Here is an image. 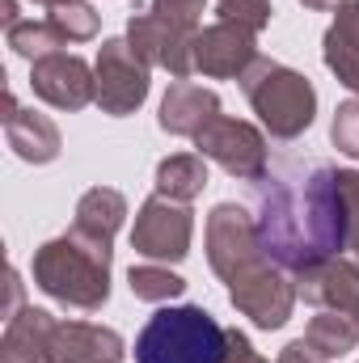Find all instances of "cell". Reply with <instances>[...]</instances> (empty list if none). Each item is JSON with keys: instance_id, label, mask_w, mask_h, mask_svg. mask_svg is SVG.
<instances>
[{"instance_id": "obj_11", "label": "cell", "mask_w": 359, "mask_h": 363, "mask_svg": "<svg viewBox=\"0 0 359 363\" xmlns=\"http://www.w3.org/2000/svg\"><path fill=\"white\" fill-rule=\"evenodd\" d=\"M258 60V34L245 30V26H233V21H211L194 34V72L203 77H216V81H228L250 68Z\"/></svg>"}, {"instance_id": "obj_33", "label": "cell", "mask_w": 359, "mask_h": 363, "mask_svg": "<svg viewBox=\"0 0 359 363\" xmlns=\"http://www.w3.org/2000/svg\"><path fill=\"white\" fill-rule=\"evenodd\" d=\"M34 4H43V9H55V4H68V0H34Z\"/></svg>"}, {"instance_id": "obj_8", "label": "cell", "mask_w": 359, "mask_h": 363, "mask_svg": "<svg viewBox=\"0 0 359 363\" xmlns=\"http://www.w3.org/2000/svg\"><path fill=\"white\" fill-rule=\"evenodd\" d=\"M190 233H194V220H190L186 203L153 194V199H144V207L136 216L131 250L148 262H182L190 254Z\"/></svg>"}, {"instance_id": "obj_26", "label": "cell", "mask_w": 359, "mask_h": 363, "mask_svg": "<svg viewBox=\"0 0 359 363\" xmlns=\"http://www.w3.org/2000/svg\"><path fill=\"white\" fill-rule=\"evenodd\" d=\"M203 4L207 0H153L148 9L157 17H165L170 26H178L186 34H199V21H203Z\"/></svg>"}, {"instance_id": "obj_28", "label": "cell", "mask_w": 359, "mask_h": 363, "mask_svg": "<svg viewBox=\"0 0 359 363\" xmlns=\"http://www.w3.org/2000/svg\"><path fill=\"white\" fill-rule=\"evenodd\" d=\"M275 363H330V359H321L304 338H296V342H287V347L279 351V359H275Z\"/></svg>"}, {"instance_id": "obj_12", "label": "cell", "mask_w": 359, "mask_h": 363, "mask_svg": "<svg viewBox=\"0 0 359 363\" xmlns=\"http://www.w3.org/2000/svg\"><path fill=\"white\" fill-rule=\"evenodd\" d=\"M296 291L317 304V308H334L343 317H351L359 325V258L338 254V258H321L304 271H296Z\"/></svg>"}, {"instance_id": "obj_30", "label": "cell", "mask_w": 359, "mask_h": 363, "mask_svg": "<svg viewBox=\"0 0 359 363\" xmlns=\"http://www.w3.org/2000/svg\"><path fill=\"white\" fill-rule=\"evenodd\" d=\"M0 21H4V30L21 21V17H17V0H0Z\"/></svg>"}, {"instance_id": "obj_24", "label": "cell", "mask_w": 359, "mask_h": 363, "mask_svg": "<svg viewBox=\"0 0 359 363\" xmlns=\"http://www.w3.org/2000/svg\"><path fill=\"white\" fill-rule=\"evenodd\" d=\"M216 13L220 21H233V26H245L254 34H263L270 26V0H216Z\"/></svg>"}, {"instance_id": "obj_2", "label": "cell", "mask_w": 359, "mask_h": 363, "mask_svg": "<svg viewBox=\"0 0 359 363\" xmlns=\"http://www.w3.org/2000/svg\"><path fill=\"white\" fill-rule=\"evenodd\" d=\"M228 330L199 304L161 308L136 338V363H224Z\"/></svg>"}, {"instance_id": "obj_13", "label": "cell", "mask_w": 359, "mask_h": 363, "mask_svg": "<svg viewBox=\"0 0 359 363\" xmlns=\"http://www.w3.org/2000/svg\"><path fill=\"white\" fill-rule=\"evenodd\" d=\"M123 338L93 321H55L47 363H123Z\"/></svg>"}, {"instance_id": "obj_23", "label": "cell", "mask_w": 359, "mask_h": 363, "mask_svg": "<svg viewBox=\"0 0 359 363\" xmlns=\"http://www.w3.org/2000/svg\"><path fill=\"white\" fill-rule=\"evenodd\" d=\"M321 60H326V68H330L347 89L359 93V51L347 47L334 30H326V38H321Z\"/></svg>"}, {"instance_id": "obj_7", "label": "cell", "mask_w": 359, "mask_h": 363, "mask_svg": "<svg viewBox=\"0 0 359 363\" xmlns=\"http://www.w3.org/2000/svg\"><path fill=\"white\" fill-rule=\"evenodd\" d=\"M258 258H267L263 233L254 224V216L237 203H216L207 216V262L224 283L237 271L254 267Z\"/></svg>"}, {"instance_id": "obj_25", "label": "cell", "mask_w": 359, "mask_h": 363, "mask_svg": "<svg viewBox=\"0 0 359 363\" xmlns=\"http://www.w3.org/2000/svg\"><path fill=\"white\" fill-rule=\"evenodd\" d=\"M330 140H334V148H338L343 157L359 161V97L343 101V106L334 110V123H330Z\"/></svg>"}, {"instance_id": "obj_16", "label": "cell", "mask_w": 359, "mask_h": 363, "mask_svg": "<svg viewBox=\"0 0 359 363\" xmlns=\"http://www.w3.org/2000/svg\"><path fill=\"white\" fill-rule=\"evenodd\" d=\"M51 330H55V317L47 308H21L17 317L4 321L0 363H47Z\"/></svg>"}, {"instance_id": "obj_31", "label": "cell", "mask_w": 359, "mask_h": 363, "mask_svg": "<svg viewBox=\"0 0 359 363\" xmlns=\"http://www.w3.org/2000/svg\"><path fill=\"white\" fill-rule=\"evenodd\" d=\"M304 9H313V13H330V9H343L347 0H300Z\"/></svg>"}, {"instance_id": "obj_4", "label": "cell", "mask_w": 359, "mask_h": 363, "mask_svg": "<svg viewBox=\"0 0 359 363\" xmlns=\"http://www.w3.org/2000/svg\"><path fill=\"white\" fill-rule=\"evenodd\" d=\"M194 148L203 161H216L224 174L241 182H263L267 178V135L245 123V118H228V114H216L199 135H194Z\"/></svg>"}, {"instance_id": "obj_32", "label": "cell", "mask_w": 359, "mask_h": 363, "mask_svg": "<svg viewBox=\"0 0 359 363\" xmlns=\"http://www.w3.org/2000/svg\"><path fill=\"white\" fill-rule=\"evenodd\" d=\"M347 250H351V258H359V228L351 233V245H347Z\"/></svg>"}, {"instance_id": "obj_10", "label": "cell", "mask_w": 359, "mask_h": 363, "mask_svg": "<svg viewBox=\"0 0 359 363\" xmlns=\"http://www.w3.org/2000/svg\"><path fill=\"white\" fill-rule=\"evenodd\" d=\"M30 85L55 110H85L89 101H97V72L81 55H68V51H51V55L34 60Z\"/></svg>"}, {"instance_id": "obj_14", "label": "cell", "mask_w": 359, "mask_h": 363, "mask_svg": "<svg viewBox=\"0 0 359 363\" xmlns=\"http://www.w3.org/2000/svg\"><path fill=\"white\" fill-rule=\"evenodd\" d=\"M4 140L30 165H51L60 157V148H64L60 127L47 114H38V110H21L13 93L4 97Z\"/></svg>"}, {"instance_id": "obj_1", "label": "cell", "mask_w": 359, "mask_h": 363, "mask_svg": "<svg viewBox=\"0 0 359 363\" xmlns=\"http://www.w3.org/2000/svg\"><path fill=\"white\" fill-rule=\"evenodd\" d=\"M34 287H43L51 300L93 313L110 300V245L77 237L72 228L34 254Z\"/></svg>"}, {"instance_id": "obj_3", "label": "cell", "mask_w": 359, "mask_h": 363, "mask_svg": "<svg viewBox=\"0 0 359 363\" xmlns=\"http://www.w3.org/2000/svg\"><path fill=\"white\" fill-rule=\"evenodd\" d=\"M241 93L250 97L254 114L263 118L275 140H296L313 127V114H317V89L309 85V77L275 64L267 55H258L245 72H241Z\"/></svg>"}, {"instance_id": "obj_5", "label": "cell", "mask_w": 359, "mask_h": 363, "mask_svg": "<svg viewBox=\"0 0 359 363\" xmlns=\"http://www.w3.org/2000/svg\"><path fill=\"white\" fill-rule=\"evenodd\" d=\"M296 283L279 271L270 258H258L254 267L237 271L228 279V300L241 317H250L258 330H279L287 325L292 308H296Z\"/></svg>"}, {"instance_id": "obj_20", "label": "cell", "mask_w": 359, "mask_h": 363, "mask_svg": "<svg viewBox=\"0 0 359 363\" xmlns=\"http://www.w3.org/2000/svg\"><path fill=\"white\" fill-rule=\"evenodd\" d=\"M127 287H131L136 300L165 304V300H174V296L186 291V279L174 274L170 267H161V262H144V267H131V271H127Z\"/></svg>"}, {"instance_id": "obj_22", "label": "cell", "mask_w": 359, "mask_h": 363, "mask_svg": "<svg viewBox=\"0 0 359 363\" xmlns=\"http://www.w3.org/2000/svg\"><path fill=\"white\" fill-rule=\"evenodd\" d=\"M47 21L60 30L64 43H89L97 34V26H101V17L93 13V4H85V0H68V4L47 9Z\"/></svg>"}, {"instance_id": "obj_9", "label": "cell", "mask_w": 359, "mask_h": 363, "mask_svg": "<svg viewBox=\"0 0 359 363\" xmlns=\"http://www.w3.org/2000/svg\"><path fill=\"white\" fill-rule=\"evenodd\" d=\"M127 43L136 47V55H140L148 68H165L174 81H186V77L194 72V34L170 26V21L157 17L153 9L131 13V21H127Z\"/></svg>"}, {"instance_id": "obj_18", "label": "cell", "mask_w": 359, "mask_h": 363, "mask_svg": "<svg viewBox=\"0 0 359 363\" xmlns=\"http://www.w3.org/2000/svg\"><path fill=\"white\" fill-rule=\"evenodd\" d=\"M203 186H207V161L199 152H174L157 165V194H165L174 203L199 199Z\"/></svg>"}, {"instance_id": "obj_6", "label": "cell", "mask_w": 359, "mask_h": 363, "mask_svg": "<svg viewBox=\"0 0 359 363\" xmlns=\"http://www.w3.org/2000/svg\"><path fill=\"white\" fill-rule=\"evenodd\" d=\"M97 106L110 118H123L131 110L144 106L148 97V64L136 55V47L127 38H106L97 47Z\"/></svg>"}, {"instance_id": "obj_21", "label": "cell", "mask_w": 359, "mask_h": 363, "mask_svg": "<svg viewBox=\"0 0 359 363\" xmlns=\"http://www.w3.org/2000/svg\"><path fill=\"white\" fill-rule=\"evenodd\" d=\"M4 43H9L13 55H21V60H30V64L64 47L60 30H55L47 17H43V21H17V26H9V30H4Z\"/></svg>"}, {"instance_id": "obj_17", "label": "cell", "mask_w": 359, "mask_h": 363, "mask_svg": "<svg viewBox=\"0 0 359 363\" xmlns=\"http://www.w3.org/2000/svg\"><path fill=\"white\" fill-rule=\"evenodd\" d=\"M123 220H127V199H123L118 190H110V186H93V190L81 194V203H77L72 233H77V237H89V241H101V245H110V241H114V233L123 228Z\"/></svg>"}, {"instance_id": "obj_34", "label": "cell", "mask_w": 359, "mask_h": 363, "mask_svg": "<svg viewBox=\"0 0 359 363\" xmlns=\"http://www.w3.org/2000/svg\"><path fill=\"white\" fill-rule=\"evenodd\" d=\"M250 363H267V359H263V355H254V359H250Z\"/></svg>"}, {"instance_id": "obj_27", "label": "cell", "mask_w": 359, "mask_h": 363, "mask_svg": "<svg viewBox=\"0 0 359 363\" xmlns=\"http://www.w3.org/2000/svg\"><path fill=\"white\" fill-rule=\"evenodd\" d=\"M347 47H355L359 51V0H347L343 9H338V17H334V26H330Z\"/></svg>"}, {"instance_id": "obj_15", "label": "cell", "mask_w": 359, "mask_h": 363, "mask_svg": "<svg viewBox=\"0 0 359 363\" xmlns=\"http://www.w3.org/2000/svg\"><path fill=\"white\" fill-rule=\"evenodd\" d=\"M216 114H220V97H216V89H203V85H194V81H174L170 93L161 97L157 123H161V131H170V135L194 140Z\"/></svg>"}, {"instance_id": "obj_19", "label": "cell", "mask_w": 359, "mask_h": 363, "mask_svg": "<svg viewBox=\"0 0 359 363\" xmlns=\"http://www.w3.org/2000/svg\"><path fill=\"white\" fill-rule=\"evenodd\" d=\"M304 342L321 355V359H338V355H347V351H355L359 342V325L351 317H343V313H334V308H321L309 325H304Z\"/></svg>"}, {"instance_id": "obj_29", "label": "cell", "mask_w": 359, "mask_h": 363, "mask_svg": "<svg viewBox=\"0 0 359 363\" xmlns=\"http://www.w3.org/2000/svg\"><path fill=\"white\" fill-rule=\"evenodd\" d=\"M4 313H9V317L21 313V274L17 271H9V308H4ZM9 317H4V321H9Z\"/></svg>"}]
</instances>
